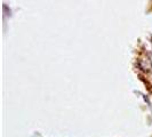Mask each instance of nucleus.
<instances>
[]
</instances>
